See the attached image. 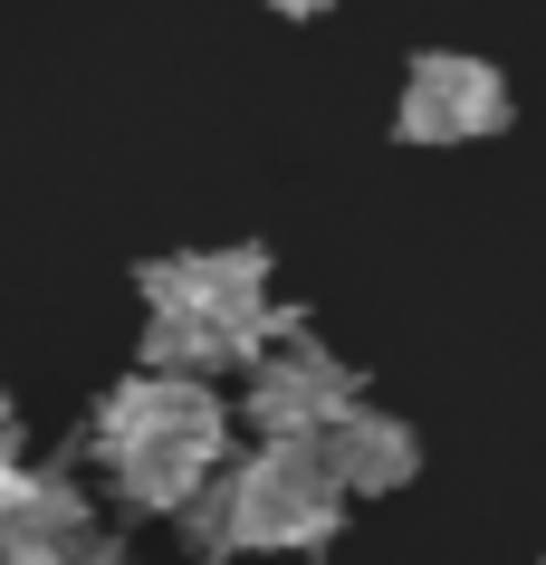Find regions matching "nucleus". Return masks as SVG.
I'll return each instance as SVG.
<instances>
[{"label":"nucleus","instance_id":"2","mask_svg":"<svg viewBox=\"0 0 546 565\" xmlns=\"http://www.w3.org/2000/svg\"><path fill=\"white\" fill-rule=\"evenodd\" d=\"M96 460L116 470V489L135 508L182 518V508L231 470L221 460V393H202V374H135L96 413Z\"/></svg>","mask_w":546,"mask_h":565},{"label":"nucleus","instance_id":"1","mask_svg":"<svg viewBox=\"0 0 546 565\" xmlns=\"http://www.w3.org/2000/svg\"><path fill=\"white\" fill-rule=\"evenodd\" d=\"M144 364L153 374H221L240 355L288 345V317L269 307V259L259 249H182L144 268Z\"/></svg>","mask_w":546,"mask_h":565},{"label":"nucleus","instance_id":"8","mask_svg":"<svg viewBox=\"0 0 546 565\" xmlns=\"http://www.w3.org/2000/svg\"><path fill=\"white\" fill-rule=\"evenodd\" d=\"M96 565H125V556H96Z\"/></svg>","mask_w":546,"mask_h":565},{"label":"nucleus","instance_id":"6","mask_svg":"<svg viewBox=\"0 0 546 565\" xmlns=\"http://www.w3.org/2000/svg\"><path fill=\"white\" fill-rule=\"evenodd\" d=\"M326 460H335V479H345V489H403L422 450H413V431H403L394 413H355V422L326 441Z\"/></svg>","mask_w":546,"mask_h":565},{"label":"nucleus","instance_id":"7","mask_svg":"<svg viewBox=\"0 0 546 565\" xmlns=\"http://www.w3.org/2000/svg\"><path fill=\"white\" fill-rule=\"evenodd\" d=\"M269 10H288V20H317V10H326V0H269Z\"/></svg>","mask_w":546,"mask_h":565},{"label":"nucleus","instance_id":"4","mask_svg":"<svg viewBox=\"0 0 546 565\" xmlns=\"http://www.w3.org/2000/svg\"><path fill=\"white\" fill-rule=\"evenodd\" d=\"M355 413H364V403H355V374H345L335 355H317L307 335L269 345L259 374H249V422H259L269 441H335Z\"/></svg>","mask_w":546,"mask_h":565},{"label":"nucleus","instance_id":"5","mask_svg":"<svg viewBox=\"0 0 546 565\" xmlns=\"http://www.w3.org/2000/svg\"><path fill=\"white\" fill-rule=\"evenodd\" d=\"M508 125V87L489 58H413L403 77V135L413 145H470V135H499Z\"/></svg>","mask_w":546,"mask_h":565},{"label":"nucleus","instance_id":"3","mask_svg":"<svg viewBox=\"0 0 546 565\" xmlns=\"http://www.w3.org/2000/svg\"><path fill=\"white\" fill-rule=\"evenodd\" d=\"M221 489H231V527H240V546H326L335 518H345V479H335L326 441H269L259 460H240V470H221Z\"/></svg>","mask_w":546,"mask_h":565}]
</instances>
